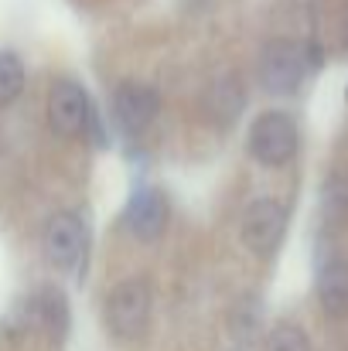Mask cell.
Here are the masks:
<instances>
[{
  "label": "cell",
  "mask_w": 348,
  "mask_h": 351,
  "mask_svg": "<svg viewBox=\"0 0 348 351\" xmlns=\"http://www.w3.org/2000/svg\"><path fill=\"white\" fill-rule=\"evenodd\" d=\"M308 75V51L297 41L277 38L259 55V82L273 96H294Z\"/></svg>",
  "instance_id": "obj_1"
},
{
  "label": "cell",
  "mask_w": 348,
  "mask_h": 351,
  "mask_svg": "<svg viewBox=\"0 0 348 351\" xmlns=\"http://www.w3.org/2000/svg\"><path fill=\"white\" fill-rule=\"evenodd\" d=\"M297 140H301L297 123L280 110H270V113L256 117L253 126H249V154L266 167L287 164L297 154Z\"/></svg>",
  "instance_id": "obj_2"
},
{
  "label": "cell",
  "mask_w": 348,
  "mask_h": 351,
  "mask_svg": "<svg viewBox=\"0 0 348 351\" xmlns=\"http://www.w3.org/2000/svg\"><path fill=\"white\" fill-rule=\"evenodd\" d=\"M150 321V290L143 280H126L106 297V324L116 338L133 341L147 331Z\"/></svg>",
  "instance_id": "obj_3"
},
{
  "label": "cell",
  "mask_w": 348,
  "mask_h": 351,
  "mask_svg": "<svg viewBox=\"0 0 348 351\" xmlns=\"http://www.w3.org/2000/svg\"><path fill=\"white\" fill-rule=\"evenodd\" d=\"M86 242H89L86 222L72 212H58L45 226V256L58 269H76L86 256Z\"/></svg>",
  "instance_id": "obj_4"
},
{
  "label": "cell",
  "mask_w": 348,
  "mask_h": 351,
  "mask_svg": "<svg viewBox=\"0 0 348 351\" xmlns=\"http://www.w3.org/2000/svg\"><path fill=\"white\" fill-rule=\"evenodd\" d=\"M287 232V208L280 202H270V198H259L246 208V219H242V239L246 245L256 252V256H273L277 245L283 242Z\"/></svg>",
  "instance_id": "obj_5"
},
{
  "label": "cell",
  "mask_w": 348,
  "mask_h": 351,
  "mask_svg": "<svg viewBox=\"0 0 348 351\" xmlns=\"http://www.w3.org/2000/svg\"><path fill=\"white\" fill-rule=\"evenodd\" d=\"M93 103L86 96L82 86L76 82H58L48 96V119L55 126V133L62 136H82L93 126Z\"/></svg>",
  "instance_id": "obj_6"
},
{
  "label": "cell",
  "mask_w": 348,
  "mask_h": 351,
  "mask_svg": "<svg viewBox=\"0 0 348 351\" xmlns=\"http://www.w3.org/2000/svg\"><path fill=\"white\" fill-rule=\"evenodd\" d=\"M157 110H161V96H157V89H150L143 82H123L113 93V119L130 136L143 133L154 123Z\"/></svg>",
  "instance_id": "obj_7"
},
{
  "label": "cell",
  "mask_w": 348,
  "mask_h": 351,
  "mask_svg": "<svg viewBox=\"0 0 348 351\" xmlns=\"http://www.w3.org/2000/svg\"><path fill=\"white\" fill-rule=\"evenodd\" d=\"M123 222L130 235L150 242L164 232L167 226V198L157 191V188H137L126 202V212H123Z\"/></svg>",
  "instance_id": "obj_8"
},
{
  "label": "cell",
  "mask_w": 348,
  "mask_h": 351,
  "mask_svg": "<svg viewBox=\"0 0 348 351\" xmlns=\"http://www.w3.org/2000/svg\"><path fill=\"white\" fill-rule=\"evenodd\" d=\"M242 106H246V93H242L235 75H219L205 89V96H202V113H205V119H212L216 126L235 123L239 113H242Z\"/></svg>",
  "instance_id": "obj_9"
},
{
  "label": "cell",
  "mask_w": 348,
  "mask_h": 351,
  "mask_svg": "<svg viewBox=\"0 0 348 351\" xmlns=\"http://www.w3.org/2000/svg\"><path fill=\"white\" fill-rule=\"evenodd\" d=\"M318 300L328 317H348V259H332L321 269Z\"/></svg>",
  "instance_id": "obj_10"
},
{
  "label": "cell",
  "mask_w": 348,
  "mask_h": 351,
  "mask_svg": "<svg viewBox=\"0 0 348 351\" xmlns=\"http://www.w3.org/2000/svg\"><path fill=\"white\" fill-rule=\"evenodd\" d=\"M38 317L41 324L51 331V338H62L65 328H69V307H65V297L58 290H45L38 297Z\"/></svg>",
  "instance_id": "obj_11"
},
{
  "label": "cell",
  "mask_w": 348,
  "mask_h": 351,
  "mask_svg": "<svg viewBox=\"0 0 348 351\" xmlns=\"http://www.w3.org/2000/svg\"><path fill=\"white\" fill-rule=\"evenodd\" d=\"M24 89V65L14 51H0V106L14 103Z\"/></svg>",
  "instance_id": "obj_12"
},
{
  "label": "cell",
  "mask_w": 348,
  "mask_h": 351,
  "mask_svg": "<svg viewBox=\"0 0 348 351\" xmlns=\"http://www.w3.org/2000/svg\"><path fill=\"white\" fill-rule=\"evenodd\" d=\"M266 351H311V341L297 324H277L266 338Z\"/></svg>",
  "instance_id": "obj_13"
},
{
  "label": "cell",
  "mask_w": 348,
  "mask_h": 351,
  "mask_svg": "<svg viewBox=\"0 0 348 351\" xmlns=\"http://www.w3.org/2000/svg\"><path fill=\"white\" fill-rule=\"evenodd\" d=\"M342 45H345V51H348V10H345V17H342Z\"/></svg>",
  "instance_id": "obj_14"
}]
</instances>
